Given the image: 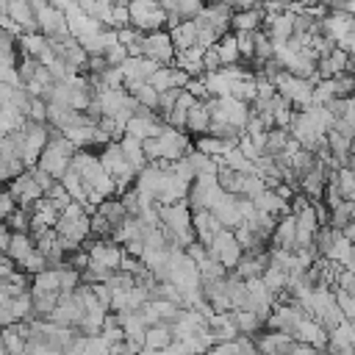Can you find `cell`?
I'll list each match as a JSON object with an SVG mask.
<instances>
[{
    "label": "cell",
    "mask_w": 355,
    "mask_h": 355,
    "mask_svg": "<svg viewBox=\"0 0 355 355\" xmlns=\"http://www.w3.org/2000/svg\"><path fill=\"white\" fill-rule=\"evenodd\" d=\"M275 83H277V92L286 94L294 103V108H305V105L313 103V80L311 78H300V75L283 69L275 78Z\"/></svg>",
    "instance_id": "cell-2"
},
{
    "label": "cell",
    "mask_w": 355,
    "mask_h": 355,
    "mask_svg": "<svg viewBox=\"0 0 355 355\" xmlns=\"http://www.w3.org/2000/svg\"><path fill=\"white\" fill-rule=\"evenodd\" d=\"M336 302H338V308L344 311L347 319H355V291H349V288H336Z\"/></svg>",
    "instance_id": "cell-33"
},
{
    "label": "cell",
    "mask_w": 355,
    "mask_h": 355,
    "mask_svg": "<svg viewBox=\"0 0 355 355\" xmlns=\"http://www.w3.org/2000/svg\"><path fill=\"white\" fill-rule=\"evenodd\" d=\"M194 147H197V150H202L205 155H214V158H222V155L230 150V144H227L222 136H214V133L194 136Z\"/></svg>",
    "instance_id": "cell-23"
},
{
    "label": "cell",
    "mask_w": 355,
    "mask_h": 355,
    "mask_svg": "<svg viewBox=\"0 0 355 355\" xmlns=\"http://www.w3.org/2000/svg\"><path fill=\"white\" fill-rule=\"evenodd\" d=\"M141 47H144V55L158 61V64H175V55H178V47L172 42V33L169 28H161V31H150L141 36Z\"/></svg>",
    "instance_id": "cell-4"
},
{
    "label": "cell",
    "mask_w": 355,
    "mask_h": 355,
    "mask_svg": "<svg viewBox=\"0 0 355 355\" xmlns=\"http://www.w3.org/2000/svg\"><path fill=\"white\" fill-rule=\"evenodd\" d=\"M216 50L222 55V64H241V50H239V42H236V31L222 33V39L216 42Z\"/></svg>",
    "instance_id": "cell-24"
},
{
    "label": "cell",
    "mask_w": 355,
    "mask_h": 355,
    "mask_svg": "<svg viewBox=\"0 0 355 355\" xmlns=\"http://www.w3.org/2000/svg\"><path fill=\"white\" fill-rule=\"evenodd\" d=\"M349 53L344 50V47H333V53H327V55H322L319 61H316V72H319V78H336V75H344L347 72V67H349Z\"/></svg>",
    "instance_id": "cell-10"
},
{
    "label": "cell",
    "mask_w": 355,
    "mask_h": 355,
    "mask_svg": "<svg viewBox=\"0 0 355 355\" xmlns=\"http://www.w3.org/2000/svg\"><path fill=\"white\" fill-rule=\"evenodd\" d=\"M263 17H266V11L261 6L239 8V11H233L230 31H261L263 28Z\"/></svg>",
    "instance_id": "cell-15"
},
{
    "label": "cell",
    "mask_w": 355,
    "mask_h": 355,
    "mask_svg": "<svg viewBox=\"0 0 355 355\" xmlns=\"http://www.w3.org/2000/svg\"><path fill=\"white\" fill-rule=\"evenodd\" d=\"M92 236H94V239H111V236H114V225H111V219L103 216L100 211L92 214Z\"/></svg>",
    "instance_id": "cell-32"
},
{
    "label": "cell",
    "mask_w": 355,
    "mask_h": 355,
    "mask_svg": "<svg viewBox=\"0 0 355 355\" xmlns=\"http://www.w3.org/2000/svg\"><path fill=\"white\" fill-rule=\"evenodd\" d=\"M3 11L14 22H19L22 31H39V17H36L33 0H3Z\"/></svg>",
    "instance_id": "cell-7"
},
{
    "label": "cell",
    "mask_w": 355,
    "mask_h": 355,
    "mask_svg": "<svg viewBox=\"0 0 355 355\" xmlns=\"http://www.w3.org/2000/svg\"><path fill=\"white\" fill-rule=\"evenodd\" d=\"M300 189L311 197V200H322L324 197V189H327V169L322 164H316L311 172H305L300 178Z\"/></svg>",
    "instance_id": "cell-17"
},
{
    "label": "cell",
    "mask_w": 355,
    "mask_h": 355,
    "mask_svg": "<svg viewBox=\"0 0 355 355\" xmlns=\"http://www.w3.org/2000/svg\"><path fill=\"white\" fill-rule=\"evenodd\" d=\"M108 67H114L108 61V55H92L89 58V75H103V72H108Z\"/></svg>",
    "instance_id": "cell-39"
},
{
    "label": "cell",
    "mask_w": 355,
    "mask_h": 355,
    "mask_svg": "<svg viewBox=\"0 0 355 355\" xmlns=\"http://www.w3.org/2000/svg\"><path fill=\"white\" fill-rule=\"evenodd\" d=\"M130 25H136L141 33L169 28V14L158 0H130Z\"/></svg>",
    "instance_id": "cell-1"
},
{
    "label": "cell",
    "mask_w": 355,
    "mask_h": 355,
    "mask_svg": "<svg viewBox=\"0 0 355 355\" xmlns=\"http://www.w3.org/2000/svg\"><path fill=\"white\" fill-rule=\"evenodd\" d=\"M28 119L47 122V100L44 97H31V103H28Z\"/></svg>",
    "instance_id": "cell-35"
},
{
    "label": "cell",
    "mask_w": 355,
    "mask_h": 355,
    "mask_svg": "<svg viewBox=\"0 0 355 355\" xmlns=\"http://www.w3.org/2000/svg\"><path fill=\"white\" fill-rule=\"evenodd\" d=\"M205 6H208V0H180V3H178V14H180L183 19H194Z\"/></svg>",
    "instance_id": "cell-36"
},
{
    "label": "cell",
    "mask_w": 355,
    "mask_h": 355,
    "mask_svg": "<svg viewBox=\"0 0 355 355\" xmlns=\"http://www.w3.org/2000/svg\"><path fill=\"white\" fill-rule=\"evenodd\" d=\"M202 53H205V47H202V44H191V47H186V50H178V55H175V64H178V67H183V69H186L191 78H197V75H205Z\"/></svg>",
    "instance_id": "cell-18"
},
{
    "label": "cell",
    "mask_w": 355,
    "mask_h": 355,
    "mask_svg": "<svg viewBox=\"0 0 355 355\" xmlns=\"http://www.w3.org/2000/svg\"><path fill=\"white\" fill-rule=\"evenodd\" d=\"M222 164H225V166H233V169H239V172H255V161L247 158V155L241 153V147H230V150L222 155Z\"/></svg>",
    "instance_id": "cell-28"
},
{
    "label": "cell",
    "mask_w": 355,
    "mask_h": 355,
    "mask_svg": "<svg viewBox=\"0 0 355 355\" xmlns=\"http://www.w3.org/2000/svg\"><path fill=\"white\" fill-rule=\"evenodd\" d=\"M169 33H172V42H175L178 50H186V47L197 44V22L194 19H180L178 25L169 28Z\"/></svg>",
    "instance_id": "cell-21"
},
{
    "label": "cell",
    "mask_w": 355,
    "mask_h": 355,
    "mask_svg": "<svg viewBox=\"0 0 355 355\" xmlns=\"http://www.w3.org/2000/svg\"><path fill=\"white\" fill-rule=\"evenodd\" d=\"M105 55H108V61H111L114 67H119V64H122V61H125V58L130 55V50H128V47L122 44V42H116V44H114V47H111V50H108Z\"/></svg>",
    "instance_id": "cell-40"
},
{
    "label": "cell",
    "mask_w": 355,
    "mask_h": 355,
    "mask_svg": "<svg viewBox=\"0 0 355 355\" xmlns=\"http://www.w3.org/2000/svg\"><path fill=\"white\" fill-rule=\"evenodd\" d=\"M47 266H50L47 252H42L39 247H36V250H33V252H31V255H28V258L19 263V269H25L28 275H39V272H42V269H47Z\"/></svg>",
    "instance_id": "cell-31"
},
{
    "label": "cell",
    "mask_w": 355,
    "mask_h": 355,
    "mask_svg": "<svg viewBox=\"0 0 355 355\" xmlns=\"http://www.w3.org/2000/svg\"><path fill=\"white\" fill-rule=\"evenodd\" d=\"M108 25H111V28H125V25H130V3H128V6H114Z\"/></svg>",
    "instance_id": "cell-37"
},
{
    "label": "cell",
    "mask_w": 355,
    "mask_h": 355,
    "mask_svg": "<svg viewBox=\"0 0 355 355\" xmlns=\"http://www.w3.org/2000/svg\"><path fill=\"white\" fill-rule=\"evenodd\" d=\"M31 294L42 297V294H61V266H47L39 275H33L31 283Z\"/></svg>",
    "instance_id": "cell-14"
},
{
    "label": "cell",
    "mask_w": 355,
    "mask_h": 355,
    "mask_svg": "<svg viewBox=\"0 0 355 355\" xmlns=\"http://www.w3.org/2000/svg\"><path fill=\"white\" fill-rule=\"evenodd\" d=\"M338 47H344L349 55H355V28H352L347 36H341V39H338Z\"/></svg>",
    "instance_id": "cell-42"
},
{
    "label": "cell",
    "mask_w": 355,
    "mask_h": 355,
    "mask_svg": "<svg viewBox=\"0 0 355 355\" xmlns=\"http://www.w3.org/2000/svg\"><path fill=\"white\" fill-rule=\"evenodd\" d=\"M255 200V205L261 208V211H269V214H275V216H280V214H286V211H291V202L277 191V189H263L258 197H252Z\"/></svg>",
    "instance_id": "cell-20"
},
{
    "label": "cell",
    "mask_w": 355,
    "mask_h": 355,
    "mask_svg": "<svg viewBox=\"0 0 355 355\" xmlns=\"http://www.w3.org/2000/svg\"><path fill=\"white\" fill-rule=\"evenodd\" d=\"M100 161H103V166H105L114 178L122 175V172L136 169V166L125 158V150H122V141H119V139H111L108 144H103V150H100Z\"/></svg>",
    "instance_id": "cell-8"
},
{
    "label": "cell",
    "mask_w": 355,
    "mask_h": 355,
    "mask_svg": "<svg viewBox=\"0 0 355 355\" xmlns=\"http://www.w3.org/2000/svg\"><path fill=\"white\" fill-rule=\"evenodd\" d=\"M349 166L355 169V141H352V147H349Z\"/></svg>",
    "instance_id": "cell-44"
},
{
    "label": "cell",
    "mask_w": 355,
    "mask_h": 355,
    "mask_svg": "<svg viewBox=\"0 0 355 355\" xmlns=\"http://www.w3.org/2000/svg\"><path fill=\"white\" fill-rule=\"evenodd\" d=\"M208 255H214L219 263H225L227 269H236V263L241 261L244 255V247L241 241L236 239L233 227H222L211 241H208Z\"/></svg>",
    "instance_id": "cell-3"
},
{
    "label": "cell",
    "mask_w": 355,
    "mask_h": 355,
    "mask_svg": "<svg viewBox=\"0 0 355 355\" xmlns=\"http://www.w3.org/2000/svg\"><path fill=\"white\" fill-rule=\"evenodd\" d=\"M119 141H122L125 158H128V161H130L136 169H141V166H147V164H150V158H147V153H144V141H141V139H136V136L125 133Z\"/></svg>",
    "instance_id": "cell-22"
},
{
    "label": "cell",
    "mask_w": 355,
    "mask_h": 355,
    "mask_svg": "<svg viewBox=\"0 0 355 355\" xmlns=\"http://www.w3.org/2000/svg\"><path fill=\"white\" fill-rule=\"evenodd\" d=\"M341 233H344V236H347V239H349V241L355 244V219H352V222H349V225H347V227H344Z\"/></svg>",
    "instance_id": "cell-43"
},
{
    "label": "cell",
    "mask_w": 355,
    "mask_h": 355,
    "mask_svg": "<svg viewBox=\"0 0 355 355\" xmlns=\"http://www.w3.org/2000/svg\"><path fill=\"white\" fill-rule=\"evenodd\" d=\"M294 338H300V341H308V344H313L316 349H327V341H330V330L319 322V319H313V316H302L300 319V324L294 327Z\"/></svg>",
    "instance_id": "cell-6"
},
{
    "label": "cell",
    "mask_w": 355,
    "mask_h": 355,
    "mask_svg": "<svg viewBox=\"0 0 355 355\" xmlns=\"http://www.w3.org/2000/svg\"><path fill=\"white\" fill-rule=\"evenodd\" d=\"M211 119H214L211 103H208V100H197V103L189 108L186 130H189L191 136H202V133H208V128H211Z\"/></svg>",
    "instance_id": "cell-13"
},
{
    "label": "cell",
    "mask_w": 355,
    "mask_h": 355,
    "mask_svg": "<svg viewBox=\"0 0 355 355\" xmlns=\"http://www.w3.org/2000/svg\"><path fill=\"white\" fill-rule=\"evenodd\" d=\"M263 283L275 291V294H280L283 288H288V280H291V272L288 269H283V266H275V263H269L266 269H263Z\"/></svg>",
    "instance_id": "cell-25"
},
{
    "label": "cell",
    "mask_w": 355,
    "mask_h": 355,
    "mask_svg": "<svg viewBox=\"0 0 355 355\" xmlns=\"http://www.w3.org/2000/svg\"><path fill=\"white\" fill-rule=\"evenodd\" d=\"M0 355H28V338L17 330V324H6L0 333Z\"/></svg>",
    "instance_id": "cell-19"
},
{
    "label": "cell",
    "mask_w": 355,
    "mask_h": 355,
    "mask_svg": "<svg viewBox=\"0 0 355 355\" xmlns=\"http://www.w3.org/2000/svg\"><path fill=\"white\" fill-rule=\"evenodd\" d=\"M191 225H194V233H197V239L202 241V244H208L225 225H222V219L211 211V208H200V211H194V216H191Z\"/></svg>",
    "instance_id": "cell-11"
},
{
    "label": "cell",
    "mask_w": 355,
    "mask_h": 355,
    "mask_svg": "<svg viewBox=\"0 0 355 355\" xmlns=\"http://www.w3.org/2000/svg\"><path fill=\"white\" fill-rule=\"evenodd\" d=\"M189 189H191L189 180H183L178 172L166 169L164 183H161V189H158V202H161V205H166V202H180V200L189 197Z\"/></svg>",
    "instance_id": "cell-9"
},
{
    "label": "cell",
    "mask_w": 355,
    "mask_h": 355,
    "mask_svg": "<svg viewBox=\"0 0 355 355\" xmlns=\"http://www.w3.org/2000/svg\"><path fill=\"white\" fill-rule=\"evenodd\" d=\"M0 247L3 252H8L17 263H22L33 250H36V239L33 233H19V230H8L3 225V239H0Z\"/></svg>",
    "instance_id": "cell-5"
},
{
    "label": "cell",
    "mask_w": 355,
    "mask_h": 355,
    "mask_svg": "<svg viewBox=\"0 0 355 355\" xmlns=\"http://www.w3.org/2000/svg\"><path fill=\"white\" fill-rule=\"evenodd\" d=\"M17 205H19V202H17V197H14V194L6 189V191H3V197H0V211H3V219H6L8 214H14V211H17Z\"/></svg>",
    "instance_id": "cell-41"
},
{
    "label": "cell",
    "mask_w": 355,
    "mask_h": 355,
    "mask_svg": "<svg viewBox=\"0 0 355 355\" xmlns=\"http://www.w3.org/2000/svg\"><path fill=\"white\" fill-rule=\"evenodd\" d=\"M202 64H205V72H216V69L222 67V55H219L216 44L205 47V53H202Z\"/></svg>",
    "instance_id": "cell-38"
},
{
    "label": "cell",
    "mask_w": 355,
    "mask_h": 355,
    "mask_svg": "<svg viewBox=\"0 0 355 355\" xmlns=\"http://www.w3.org/2000/svg\"><path fill=\"white\" fill-rule=\"evenodd\" d=\"M288 141H291V130L277 125V128H272L269 136H266V153H280V150L288 147Z\"/></svg>",
    "instance_id": "cell-30"
},
{
    "label": "cell",
    "mask_w": 355,
    "mask_h": 355,
    "mask_svg": "<svg viewBox=\"0 0 355 355\" xmlns=\"http://www.w3.org/2000/svg\"><path fill=\"white\" fill-rule=\"evenodd\" d=\"M338 183H341V194L347 200H355V169L352 166H341L338 169Z\"/></svg>",
    "instance_id": "cell-34"
},
{
    "label": "cell",
    "mask_w": 355,
    "mask_h": 355,
    "mask_svg": "<svg viewBox=\"0 0 355 355\" xmlns=\"http://www.w3.org/2000/svg\"><path fill=\"white\" fill-rule=\"evenodd\" d=\"M241 180H244V172L233 169V166H219V186L230 194H241Z\"/></svg>",
    "instance_id": "cell-29"
},
{
    "label": "cell",
    "mask_w": 355,
    "mask_h": 355,
    "mask_svg": "<svg viewBox=\"0 0 355 355\" xmlns=\"http://www.w3.org/2000/svg\"><path fill=\"white\" fill-rule=\"evenodd\" d=\"M269 244L294 250V244H297V214L294 211H286V214L277 216V225H275V233H272Z\"/></svg>",
    "instance_id": "cell-12"
},
{
    "label": "cell",
    "mask_w": 355,
    "mask_h": 355,
    "mask_svg": "<svg viewBox=\"0 0 355 355\" xmlns=\"http://www.w3.org/2000/svg\"><path fill=\"white\" fill-rule=\"evenodd\" d=\"M338 236H341V230H338V227H333L330 222L319 225V227H316V236H313V244H316L319 255H327V252L333 250V244H336V239H338Z\"/></svg>",
    "instance_id": "cell-26"
},
{
    "label": "cell",
    "mask_w": 355,
    "mask_h": 355,
    "mask_svg": "<svg viewBox=\"0 0 355 355\" xmlns=\"http://www.w3.org/2000/svg\"><path fill=\"white\" fill-rule=\"evenodd\" d=\"M355 219V200H341L336 208H330V225L344 230Z\"/></svg>",
    "instance_id": "cell-27"
},
{
    "label": "cell",
    "mask_w": 355,
    "mask_h": 355,
    "mask_svg": "<svg viewBox=\"0 0 355 355\" xmlns=\"http://www.w3.org/2000/svg\"><path fill=\"white\" fill-rule=\"evenodd\" d=\"M172 341H175L172 322L150 324V327H147V336H144V352H153V349H169Z\"/></svg>",
    "instance_id": "cell-16"
}]
</instances>
